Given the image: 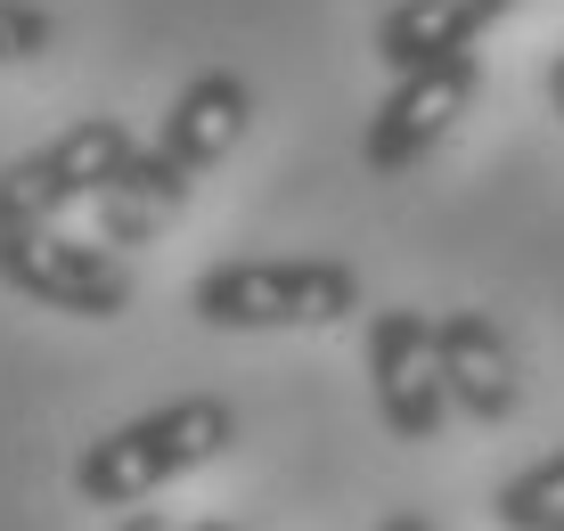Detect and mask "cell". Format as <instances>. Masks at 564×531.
<instances>
[{
  "mask_svg": "<svg viewBox=\"0 0 564 531\" xmlns=\"http://www.w3.org/2000/svg\"><path fill=\"white\" fill-rule=\"evenodd\" d=\"M229 442H238V409H229L221 392H188V401L140 409V418L107 425L99 442H83V458H74V499L83 507H148L164 483L213 466Z\"/></svg>",
  "mask_w": 564,
  "mask_h": 531,
  "instance_id": "obj_1",
  "label": "cell"
},
{
  "mask_svg": "<svg viewBox=\"0 0 564 531\" xmlns=\"http://www.w3.org/2000/svg\"><path fill=\"white\" fill-rule=\"evenodd\" d=\"M188 311L229 336H270V327H336L360 311V270L327 253H238L213 262L188 286Z\"/></svg>",
  "mask_w": 564,
  "mask_h": 531,
  "instance_id": "obj_2",
  "label": "cell"
},
{
  "mask_svg": "<svg viewBox=\"0 0 564 531\" xmlns=\"http://www.w3.org/2000/svg\"><path fill=\"white\" fill-rule=\"evenodd\" d=\"M0 286L42 311H74V319H123L131 294H140L131 262L107 238H66L57 221L0 229Z\"/></svg>",
  "mask_w": 564,
  "mask_h": 531,
  "instance_id": "obj_3",
  "label": "cell"
},
{
  "mask_svg": "<svg viewBox=\"0 0 564 531\" xmlns=\"http://www.w3.org/2000/svg\"><path fill=\"white\" fill-rule=\"evenodd\" d=\"M131 148L140 140L123 131V115H83L57 140L25 148L17 164H0V229H33V221H57L66 205H90L123 172Z\"/></svg>",
  "mask_w": 564,
  "mask_h": 531,
  "instance_id": "obj_4",
  "label": "cell"
},
{
  "mask_svg": "<svg viewBox=\"0 0 564 531\" xmlns=\"http://www.w3.org/2000/svg\"><path fill=\"white\" fill-rule=\"evenodd\" d=\"M482 98V57L475 50H451V57H425V66H401L393 90L377 98V115H368L360 131V164L368 172H410L425 164L442 140L458 131V115Z\"/></svg>",
  "mask_w": 564,
  "mask_h": 531,
  "instance_id": "obj_5",
  "label": "cell"
},
{
  "mask_svg": "<svg viewBox=\"0 0 564 531\" xmlns=\"http://www.w3.org/2000/svg\"><path fill=\"white\" fill-rule=\"evenodd\" d=\"M368 392L393 442H434L451 418V384H442V351H434V311H368Z\"/></svg>",
  "mask_w": 564,
  "mask_h": 531,
  "instance_id": "obj_6",
  "label": "cell"
},
{
  "mask_svg": "<svg viewBox=\"0 0 564 531\" xmlns=\"http://www.w3.org/2000/svg\"><path fill=\"white\" fill-rule=\"evenodd\" d=\"M434 351H442V384H451V409L475 425H508L523 409V368L516 344L491 311H442L434 319Z\"/></svg>",
  "mask_w": 564,
  "mask_h": 531,
  "instance_id": "obj_7",
  "label": "cell"
},
{
  "mask_svg": "<svg viewBox=\"0 0 564 531\" xmlns=\"http://www.w3.org/2000/svg\"><path fill=\"white\" fill-rule=\"evenodd\" d=\"M246 123H254V83L229 74V66H205V74H188V83L172 90V107H164V123H155L148 148L164 155L172 172L205 181V172L246 140Z\"/></svg>",
  "mask_w": 564,
  "mask_h": 531,
  "instance_id": "obj_8",
  "label": "cell"
},
{
  "mask_svg": "<svg viewBox=\"0 0 564 531\" xmlns=\"http://www.w3.org/2000/svg\"><path fill=\"white\" fill-rule=\"evenodd\" d=\"M523 0H393L377 17V57L384 66H425V57H451V50H475L499 17H516Z\"/></svg>",
  "mask_w": 564,
  "mask_h": 531,
  "instance_id": "obj_9",
  "label": "cell"
},
{
  "mask_svg": "<svg viewBox=\"0 0 564 531\" xmlns=\"http://www.w3.org/2000/svg\"><path fill=\"white\" fill-rule=\"evenodd\" d=\"M188 188H197V181H188V172H172L164 155L140 140V148L123 155V172L90 196V205H99V238H107V246H148L155 229L188 205Z\"/></svg>",
  "mask_w": 564,
  "mask_h": 531,
  "instance_id": "obj_10",
  "label": "cell"
},
{
  "mask_svg": "<svg viewBox=\"0 0 564 531\" xmlns=\"http://www.w3.org/2000/svg\"><path fill=\"white\" fill-rule=\"evenodd\" d=\"M491 516H499V531H564V449H549V458H532L523 475L499 483Z\"/></svg>",
  "mask_w": 564,
  "mask_h": 531,
  "instance_id": "obj_11",
  "label": "cell"
},
{
  "mask_svg": "<svg viewBox=\"0 0 564 531\" xmlns=\"http://www.w3.org/2000/svg\"><path fill=\"white\" fill-rule=\"evenodd\" d=\"M57 42V17L42 0H0V66H25Z\"/></svg>",
  "mask_w": 564,
  "mask_h": 531,
  "instance_id": "obj_12",
  "label": "cell"
},
{
  "mask_svg": "<svg viewBox=\"0 0 564 531\" xmlns=\"http://www.w3.org/2000/svg\"><path fill=\"white\" fill-rule=\"evenodd\" d=\"M377 531H434V523H425V516H417V507H393V516H384Z\"/></svg>",
  "mask_w": 564,
  "mask_h": 531,
  "instance_id": "obj_13",
  "label": "cell"
},
{
  "mask_svg": "<svg viewBox=\"0 0 564 531\" xmlns=\"http://www.w3.org/2000/svg\"><path fill=\"white\" fill-rule=\"evenodd\" d=\"M549 107H556V123H564V50L549 57Z\"/></svg>",
  "mask_w": 564,
  "mask_h": 531,
  "instance_id": "obj_14",
  "label": "cell"
},
{
  "mask_svg": "<svg viewBox=\"0 0 564 531\" xmlns=\"http://www.w3.org/2000/svg\"><path fill=\"white\" fill-rule=\"evenodd\" d=\"M123 531H172L164 516H148V507H140V516H123Z\"/></svg>",
  "mask_w": 564,
  "mask_h": 531,
  "instance_id": "obj_15",
  "label": "cell"
},
{
  "mask_svg": "<svg viewBox=\"0 0 564 531\" xmlns=\"http://www.w3.org/2000/svg\"><path fill=\"white\" fill-rule=\"evenodd\" d=\"M188 531H238V523H188Z\"/></svg>",
  "mask_w": 564,
  "mask_h": 531,
  "instance_id": "obj_16",
  "label": "cell"
}]
</instances>
